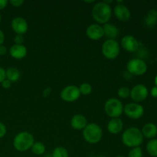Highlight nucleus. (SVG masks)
<instances>
[{
	"label": "nucleus",
	"mask_w": 157,
	"mask_h": 157,
	"mask_svg": "<svg viewBox=\"0 0 157 157\" xmlns=\"http://www.w3.org/2000/svg\"><path fill=\"white\" fill-rule=\"evenodd\" d=\"M123 144L127 147H139L144 142V136L139 128L131 127L127 128L121 136Z\"/></svg>",
	"instance_id": "nucleus-1"
},
{
	"label": "nucleus",
	"mask_w": 157,
	"mask_h": 157,
	"mask_svg": "<svg viewBox=\"0 0 157 157\" xmlns=\"http://www.w3.org/2000/svg\"><path fill=\"white\" fill-rule=\"evenodd\" d=\"M6 79L11 82H16L20 78V71L16 67H9L6 71Z\"/></svg>",
	"instance_id": "nucleus-21"
},
{
	"label": "nucleus",
	"mask_w": 157,
	"mask_h": 157,
	"mask_svg": "<svg viewBox=\"0 0 157 157\" xmlns=\"http://www.w3.org/2000/svg\"><path fill=\"white\" fill-rule=\"evenodd\" d=\"M84 2H87V3H92V2H94V1H84Z\"/></svg>",
	"instance_id": "nucleus-39"
},
{
	"label": "nucleus",
	"mask_w": 157,
	"mask_h": 157,
	"mask_svg": "<svg viewBox=\"0 0 157 157\" xmlns=\"http://www.w3.org/2000/svg\"><path fill=\"white\" fill-rule=\"evenodd\" d=\"M51 92H52V89L50 87H45L42 91V96L44 98H47L51 94Z\"/></svg>",
	"instance_id": "nucleus-33"
},
{
	"label": "nucleus",
	"mask_w": 157,
	"mask_h": 157,
	"mask_svg": "<svg viewBox=\"0 0 157 157\" xmlns=\"http://www.w3.org/2000/svg\"><path fill=\"white\" fill-rule=\"evenodd\" d=\"M144 23L148 28L154 27L157 23V10L150 9L144 18Z\"/></svg>",
	"instance_id": "nucleus-20"
},
{
	"label": "nucleus",
	"mask_w": 157,
	"mask_h": 157,
	"mask_svg": "<svg viewBox=\"0 0 157 157\" xmlns=\"http://www.w3.org/2000/svg\"><path fill=\"white\" fill-rule=\"evenodd\" d=\"M1 21H2V15L1 14H0V22H1Z\"/></svg>",
	"instance_id": "nucleus-41"
},
{
	"label": "nucleus",
	"mask_w": 157,
	"mask_h": 157,
	"mask_svg": "<svg viewBox=\"0 0 157 157\" xmlns=\"http://www.w3.org/2000/svg\"><path fill=\"white\" fill-rule=\"evenodd\" d=\"M6 79V70L2 67H0V84L4 80Z\"/></svg>",
	"instance_id": "nucleus-31"
},
{
	"label": "nucleus",
	"mask_w": 157,
	"mask_h": 157,
	"mask_svg": "<svg viewBox=\"0 0 157 157\" xmlns=\"http://www.w3.org/2000/svg\"><path fill=\"white\" fill-rule=\"evenodd\" d=\"M141 132H142L144 137L151 140L154 139L157 136V126L153 123L146 124L143 127Z\"/></svg>",
	"instance_id": "nucleus-18"
},
{
	"label": "nucleus",
	"mask_w": 157,
	"mask_h": 157,
	"mask_svg": "<svg viewBox=\"0 0 157 157\" xmlns=\"http://www.w3.org/2000/svg\"><path fill=\"white\" fill-rule=\"evenodd\" d=\"M6 132H7L6 127L5 126V124L3 123H2L0 121V138L4 137L5 135L6 134Z\"/></svg>",
	"instance_id": "nucleus-29"
},
{
	"label": "nucleus",
	"mask_w": 157,
	"mask_h": 157,
	"mask_svg": "<svg viewBox=\"0 0 157 157\" xmlns=\"http://www.w3.org/2000/svg\"><path fill=\"white\" fill-rule=\"evenodd\" d=\"M35 139L32 133L23 131L18 133L13 140L14 148L19 152H25L32 148Z\"/></svg>",
	"instance_id": "nucleus-3"
},
{
	"label": "nucleus",
	"mask_w": 157,
	"mask_h": 157,
	"mask_svg": "<svg viewBox=\"0 0 157 157\" xmlns=\"http://www.w3.org/2000/svg\"><path fill=\"white\" fill-rule=\"evenodd\" d=\"M9 3H10L13 7L16 8L20 7V6H21V5L24 4V1H22V0H11V1L9 2Z\"/></svg>",
	"instance_id": "nucleus-30"
},
{
	"label": "nucleus",
	"mask_w": 157,
	"mask_h": 157,
	"mask_svg": "<svg viewBox=\"0 0 157 157\" xmlns=\"http://www.w3.org/2000/svg\"><path fill=\"white\" fill-rule=\"evenodd\" d=\"M124 127L123 121L120 118H112L107 124V130L112 134H118Z\"/></svg>",
	"instance_id": "nucleus-16"
},
{
	"label": "nucleus",
	"mask_w": 157,
	"mask_h": 157,
	"mask_svg": "<svg viewBox=\"0 0 157 157\" xmlns=\"http://www.w3.org/2000/svg\"><path fill=\"white\" fill-rule=\"evenodd\" d=\"M78 88L81 94L83 95H89L92 92V86L89 83H82Z\"/></svg>",
	"instance_id": "nucleus-25"
},
{
	"label": "nucleus",
	"mask_w": 157,
	"mask_h": 157,
	"mask_svg": "<svg viewBox=\"0 0 157 157\" xmlns=\"http://www.w3.org/2000/svg\"><path fill=\"white\" fill-rule=\"evenodd\" d=\"M9 54L11 57L17 60L24 58L27 55V48L23 44H13L9 48Z\"/></svg>",
	"instance_id": "nucleus-15"
},
{
	"label": "nucleus",
	"mask_w": 157,
	"mask_h": 157,
	"mask_svg": "<svg viewBox=\"0 0 157 157\" xmlns=\"http://www.w3.org/2000/svg\"><path fill=\"white\" fill-rule=\"evenodd\" d=\"M121 46L128 52H135L139 49V41L133 35H125L121 40Z\"/></svg>",
	"instance_id": "nucleus-12"
},
{
	"label": "nucleus",
	"mask_w": 157,
	"mask_h": 157,
	"mask_svg": "<svg viewBox=\"0 0 157 157\" xmlns=\"http://www.w3.org/2000/svg\"><path fill=\"white\" fill-rule=\"evenodd\" d=\"M52 157H68V152L64 147H58L53 150Z\"/></svg>",
	"instance_id": "nucleus-24"
},
{
	"label": "nucleus",
	"mask_w": 157,
	"mask_h": 157,
	"mask_svg": "<svg viewBox=\"0 0 157 157\" xmlns=\"http://www.w3.org/2000/svg\"><path fill=\"white\" fill-rule=\"evenodd\" d=\"M102 136V129L99 125L94 123L88 124L83 130V137L84 140L88 144H98L101 140Z\"/></svg>",
	"instance_id": "nucleus-4"
},
{
	"label": "nucleus",
	"mask_w": 157,
	"mask_h": 157,
	"mask_svg": "<svg viewBox=\"0 0 157 157\" xmlns=\"http://www.w3.org/2000/svg\"><path fill=\"white\" fill-rule=\"evenodd\" d=\"M5 41V35L2 31L0 29V45H2L3 42Z\"/></svg>",
	"instance_id": "nucleus-37"
},
{
	"label": "nucleus",
	"mask_w": 157,
	"mask_h": 157,
	"mask_svg": "<svg viewBox=\"0 0 157 157\" xmlns=\"http://www.w3.org/2000/svg\"><path fill=\"white\" fill-rule=\"evenodd\" d=\"M86 35L90 40L98 41L104 36V29H103L102 26L98 24L90 25L87 28Z\"/></svg>",
	"instance_id": "nucleus-13"
},
{
	"label": "nucleus",
	"mask_w": 157,
	"mask_h": 157,
	"mask_svg": "<svg viewBox=\"0 0 157 157\" xmlns=\"http://www.w3.org/2000/svg\"><path fill=\"white\" fill-rule=\"evenodd\" d=\"M12 30L16 35H24L29 29V25L26 20L22 17H15L11 23Z\"/></svg>",
	"instance_id": "nucleus-11"
},
{
	"label": "nucleus",
	"mask_w": 157,
	"mask_h": 157,
	"mask_svg": "<svg viewBox=\"0 0 157 157\" xmlns=\"http://www.w3.org/2000/svg\"><path fill=\"white\" fill-rule=\"evenodd\" d=\"M87 125V119L82 114H75L71 121V126L76 130H83Z\"/></svg>",
	"instance_id": "nucleus-17"
},
{
	"label": "nucleus",
	"mask_w": 157,
	"mask_h": 157,
	"mask_svg": "<svg viewBox=\"0 0 157 157\" xmlns=\"http://www.w3.org/2000/svg\"><path fill=\"white\" fill-rule=\"evenodd\" d=\"M104 110L108 117L111 118H119L124 113L122 102L117 98H110L104 104Z\"/></svg>",
	"instance_id": "nucleus-5"
},
{
	"label": "nucleus",
	"mask_w": 157,
	"mask_h": 157,
	"mask_svg": "<svg viewBox=\"0 0 157 157\" xmlns=\"http://www.w3.org/2000/svg\"><path fill=\"white\" fill-rule=\"evenodd\" d=\"M121 52V46L117 41L113 39H107L102 45V54L106 58L113 60L117 58Z\"/></svg>",
	"instance_id": "nucleus-6"
},
{
	"label": "nucleus",
	"mask_w": 157,
	"mask_h": 157,
	"mask_svg": "<svg viewBox=\"0 0 157 157\" xmlns=\"http://www.w3.org/2000/svg\"><path fill=\"white\" fill-rule=\"evenodd\" d=\"M150 95H151V96L154 98H157V87L156 86H155V87H153V88L151 89V90H150Z\"/></svg>",
	"instance_id": "nucleus-36"
},
{
	"label": "nucleus",
	"mask_w": 157,
	"mask_h": 157,
	"mask_svg": "<svg viewBox=\"0 0 157 157\" xmlns=\"http://www.w3.org/2000/svg\"><path fill=\"white\" fill-rule=\"evenodd\" d=\"M143 151L140 147H134L130 150L128 153V157H143Z\"/></svg>",
	"instance_id": "nucleus-27"
},
{
	"label": "nucleus",
	"mask_w": 157,
	"mask_h": 157,
	"mask_svg": "<svg viewBox=\"0 0 157 157\" xmlns=\"http://www.w3.org/2000/svg\"><path fill=\"white\" fill-rule=\"evenodd\" d=\"M7 53V48L4 45H0V57Z\"/></svg>",
	"instance_id": "nucleus-34"
},
{
	"label": "nucleus",
	"mask_w": 157,
	"mask_h": 157,
	"mask_svg": "<svg viewBox=\"0 0 157 157\" xmlns=\"http://www.w3.org/2000/svg\"><path fill=\"white\" fill-rule=\"evenodd\" d=\"M32 152L36 156H41V155L44 154L45 153V146L41 142H35L32 145Z\"/></svg>",
	"instance_id": "nucleus-23"
},
{
	"label": "nucleus",
	"mask_w": 157,
	"mask_h": 157,
	"mask_svg": "<svg viewBox=\"0 0 157 157\" xmlns=\"http://www.w3.org/2000/svg\"><path fill=\"white\" fill-rule=\"evenodd\" d=\"M98 157H105V156H98Z\"/></svg>",
	"instance_id": "nucleus-43"
},
{
	"label": "nucleus",
	"mask_w": 157,
	"mask_h": 157,
	"mask_svg": "<svg viewBox=\"0 0 157 157\" xmlns=\"http://www.w3.org/2000/svg\"><path fill=\"white\" fill-rule=\"evenodd\" d=\"M44 157H52V155H49L48 154V155H46V156H44Z\"/></svg>",
	"instance_id": "nucleus-40"
},
{
	"label": "nucleus",
	"mask_w": 157,
	"mask_h": 157,
	"mask_svg": "<svg viewBox=\"0 0 157 157\" xmlns=\"http://www.w3.org/2000/svg\"><path fill=\"white\" fill-rule=\"evenodd\" d=\"M113 13H114L116 18L121 21H128L131 17L130 9L122 3L117 4L115 6L113 9Z\"/></svg>",
	"instance_id": "nucleus-14"
},
{
	"label": "nucleus",
	"mask_w": 157,
	"mask_h": 157,
	"mask_svg": "<svg viewBox=\"0 0 157 157\" xmlns=\"http://www.w3.org/2000/svg\"><path fill=\"white\" fill-rule=\"evenodd\" d=\"M154 83H155V85L157 87V75H156V77H155V79H154Z\"/></svg>",
	"instance_id": "nucleus-38"
},
{
	"label": "nucleus",
	"mask_w": 157,
	"mask_h": 157,
	"mask_svg": "<svg viewBox=\"0 0 157 157\" xmlns=\"http://www.w3.org/2000/svg\"><path fill=\"white\" fill-rule=\"evenodd\" d=\"M104 35L108 39L115 40L119 35V29L116 25L110 23H106L104 25Z\"/></svg>",
	"instance_id": "nucleus-19"
},
{
	"label": "nucleus",
	"mask_w": 157,
	"mask_h": 157,
	"mask_svg": "<svg viewBox=\"0 0 157 157\" xmlns=\"http://www.w3.org/2000/svg\"><path fill=\"white\" fill-rule=\"evenodd\" d=\"M25 38L22 35H16L14 38V42L15 43V44H23Z\"/></svg>",
	"instance_id": "nucleus-28"
},
{
	"label": "nucleus",
	"mask_w": 157,
	"mask_h": 157,
	"mask_svg": "<svg viewBox=\"0 0 157 157\" xmlns=\"http://www.w3.org/2000/svg\"><path fill=\"white\" fill-rule=\"evenodd\" d=\"M61 98L66 102H75L81 96L78 87L75 85H69L64 87L60 94Z\"/></svg>",
	"instance_id": "nucleus-9"
},
{
	"label": "nucleus",
	"mask_w": 157,
	"mask_h": 157,
	"mask_svg": "<svg viewBox=\"0 0 157 157\" xmlns=\"http://www.w3.org/2000/svg\"><path fill=\"white\" fill-rule=\"evenodd\" d=\"M127 69L130 75L141 76L147 72V64L140 58H133L127 63Z\"/></svg>",
	"instance_id": "nucleus-7"
},
{
	"label": "nucleus",
	"mask_w": 157,
	"mask_h": 157,
	"mask_svg": "<svg viewBox=\"0 0 157 157\" xmlns=\"http://www.w3.org/2000/svg\"><path fill=\"white\" fill-rule=\"evenodd\" d=\"M124 113L130 119L138 120L144 116V108L137 103H129L124 107Z\"/></svg>",
	"instance_id": "nucleus-8"
},
{
	"label": "nucleus",
	"mask_w": 157,
	"mask_h": 157,
	"mask_svg": "<svg viewBox=\"0 0 157 157\" xmlns=\"http://www.w3.org/2000/svg\"><path fill=\"white\" fill-rule=\"evenodd\" d=\"M112 9L110 5L104 2H97L92 9V17L99 24L108 23L111 18Z\"/></svg>",
	"instance_id": "nucleus-2"
},
{
	"label": "nucleus",
	"mask_w": 157,
	"mask_h": 157,
	"mask_svg": "<svg viewBox=\"0 0 157 157\" xmlns=\"http://www.w3.org/2000/svg\"><path fill=\"white\" fill-rule=\"evenodd\" d=\"M117 95L120 98L126 99L130 96V90L127 87H120L117 91Z\"/></svg>",
	"instance_id": "nucleus-26"
},
{
	"label": "nucleus",
	"mask_w": 157,
	"mask_h": 157,
	"mask_svg": "<svg viewBox=\"0 0 157 157\" xmlns=\"http://www.w3.org/2000/svg\"><path fill=\"white\" fill-rule=\"evenodd\" d=\"M149 94L148 88L144 84H140L135 85L130 90V98L134 103H140L144 101Z\"/></svg>",
	"instance_id": "nucleus-10"
},
{
	"label": "nucleus",
	"mask_w": 157,
	"mask_h": 157,
	"mask_svg": "<svg viewBox=\"0 0 157 157\" xmlns=\"http://www.w3.org/2000/svg\"><path fill=\"white\" fill-rule=\"evenodd\" d=\"M9 2L7 0H0V10H2L7 6Z\"/></svg>",
	"instance_id": "nucleus-35"
},
{
	"label": "nucleus",
	"mask_w": 157,
	"mask_h": 157,
	"mask_svg": "<svg viewBox=\"0 0 157 157\" xmlns=\"http://www.w3.org/2000/svg\"><path fill=\"white\" fill-rule=\"evenodd\" d=\"M147 151L153 157H157V139H152L147 143Z\"/></svg>",
	"instance_id": "nucleus-22"
},
{
	"label": "nucleus",
	"mask_w": 157,
	"mask_h": 157,
	"mask_svg": "<svg viewBox=\"0 0 157 157\" xmlns=\"http://www.w3.org/2000/svg\"><path fill=\"white\" fill-rule=\"evenodd\" d=\"M116 157H125V156H116Z\"/></svg>",
	"instance_id": "nucleus-42"
},
{
	"label": "nucleus",
	"mask_w": 157,
	"mask_h": 157,
	"mask_svg": "<svg viewBox=\"0 0 157 157\" xmlns=\"http://www.w3.org/2000/svg\"><path fill=\"white\" fill-rule=\"evenodd\" d=\"M1 84H2V87L3 88L9 89V88H10V87H11V85H12V82H11V81H9V80L6 79L1 83Z\"/></svg>",
	"instance_id": "nucleus-32"
}]
</instances>
